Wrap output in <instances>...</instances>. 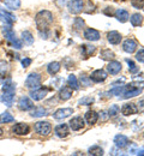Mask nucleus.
I'll return each instance as SVG.
<instances>
[{
	"instance_id": "f257e3e1",
	"label": "nucleus",
	"mask_w": 144,
	"mask_h": 156,
	"mask_svg": "<svg viewBox=\"0 0 144 156\" xmlns=\"http://www.w3.org/2000/svg\"><path fill=\"white\" fill-rule=\"evenodd\" d=\"M35 23L39 31H47L53 23V13L48 10H42L35 16Z\"/></svg>"
},
{
	"instance_id": "f03ea898",
	"label": "nucleus",
	"mask_w": 144,
	"mask_h": 156,
	"mask_svg": "<svg viewBox=\"0 0 144 156\" xmlns=\"http://www.w3.org/2000/svg\"><path fill=\"white\" fill-rule=\"evenodd\" d=\"M2 91H4V95L1 96L2 102L7 106V107H11L12 103H13V98H15V91H16V84H13L10 79L4 84L2 87Z\"/></svg>"
},
{
	"instance_id": "7ed1b4c3",
	"label": "nucleus",
	"mask_w": 144,
	"mask_h": 156,
	"mask_svg": "<svg viewBox=\"0 0 144 156\" xmlns=\"http://www.w3.org/2000/svg\"><path fill=\"white\" fill-rule=\"evenodd\" d=\"M5 25H6V27L2 28V33H4V35H5V39L7 40L16 49H21L22 42L16 37V34H15L13 30L11 29V25H9V24H5Z\"/></svg>"
},
{
	"instance_id": "20e7f679",
	"label": "nucleus",
	"mask_w": 144,
	"mask_h": 156,
	"mask_svg": "<svg viewBox=\"0 0 144 156\" xmlns=\"http://www.w3.org/2000/svg\"><path fill=\"white\" fill-rule=\"evenodd\" d=\"M142 91H143V85H141V84H127V85H124L123 98H135V96L139 95Z\"/></svg>"
},
{
	"instance_id": "39448f33",
	"label": "nucleus",
	"mask_w": 144,
	"mask_h": 156,
	"mask_svg": "<svg viewBox=\"0 0 144 156\" xmlns=\"http://www.w3.org/2000/svg\"><path fill=\"white\" fill-rule=\"evenodd\" d=\"M25 87L30 90H34V89H37L41 87V76L36 72H33L30 73L26 79H25Z\"/></svg>"
},
{
	"instance_id": "423d86ee",
	"label": "nucleus",
	"mask_w": 144,
	"mask_h": 156,
	"mask_svg": "<svg viewBox=\"0 0 144 156\" xmlns=\"http://www.w3.org/2000/svg\"><path fill=\"white\" fill-rule=\"evenodd\" d=\"M35 131L41 136H48L52 131V125L48 121H39L35 124Z\"/></svg>"
},
{
	"instance_id": "0eeeda50",
	"label": "nucleus",
	"mask_w": 144,
	"mask_h": 156,
	"mask_svg": "<svg viewBox=\"0 0 144 156\" xmlns=\"http://www.w3.org/2000/svg\"><path fill=\"white\" fill-rule=\"evenodd\" d=\"M67 9L71 13L78 15L84 9V2H83V0H70L67 4Z\"/></svg>"
},
{
	"instance_id": "6e6552de",
	"label": "nucleus",
	"mask_w": 144,
	"mask_h": 156,
	"mask_svg": "<svg viewBox=\"0 0 144 156\" xmlns=\"http://www.w3.org/2000/svg\"><path fill=\"white\" fill-rule=\"evenodd\" d=\"M12 131L13 133H16L17 136H25L30 132V127L28 124L25 122H19V124H16L13 127H12Z\"/></svg>"
},
{
	"instance_id": "1a4fd4ad",
	"label": "nucleus",
	"mask_w": 144,
	"mask_h": 156,
	"mask_svg": "<svg viewBox=\"0 0 144 156\" xmlns=\"http://www.w3.org/2000/svg\"><path fill=\"white\" fill-rule=\"evenodd\" d=\"M138 112V107L135 103H125L121 107V114L125 117H130V115H135Z\"/></svg>"
},
{
	"instance_id": "9d476101",
	"label": "nucleus",
	"mask_w": 144,
	"mask_h": 156,
	"mask_svg": "<svg viewBox=\"0 0 144 156\" xmlns=\"http://www.w3.org/2000/svg\"><path fill=\"white\" fill-rule=\"evenodd\" d=\"M48 94V89H43V88H37V89H34L30 91V98H33L34 101H41L46 98V95Z\"/></svg>"
},
{
	"instance_id": "9b49d317",
	"label": "nucleus",
	"mask_w": 144,
	"mask_h": 156,
	"mask_svg": "<svg viewBox=\"0 0 144 156\" xmlns=\"http://www.w3.org/2000/svg\"><path fill=\"white\" fill-rule=\"evenodd\" d=\"M18 108L21 111H30L34 108V102L26 96H22L18 101Z\"/></svg>"
},
{
	"instance_id": "f8f14e48",
	"label": "nucleus",
	"mask_w": 144,
	"mask_h": 156,
	"mask_svg": "<svg viewBox=\"0 0 144 156\" xmlns=\"http://www.w3.org/2000/svg\"><path fill=\"white\" fill-rule=\"evenodd\" d=\"M108 77V75H107V72L102 70V69H99V70H95L93 73H91V76H90V79L93 80V82H96V83H101L103 80H106V78Z\"/></svg>"
},
{
	"instance_id": "ddd939ff",
	"label": "nucleus",
	"mask_w": 144,
	"mask_h": 156,
	"mask_svg": "<svg viewBox=\"0 0 144 156\" xmlns=\"http://www.w3.org/2000/svg\"><path fill=\"white\" fill-rule=\"evenodd\" d=\"M137 47H138V44H137L136 40H133V39H127L126 41H124V43H123L124 52L130 53V54L133 53V52H136Z\"/></svg>"
},
{
	"instance_id": "4468645a",
	"label": "nucleus",
	"mask_w": 144,
	"mask_h": 156,
	"mask_svg": "<svg viewBox=\"0 0 144 156\" xmlns=\"http://www.w3.org/2000/svg\"><path fill=\"white\" fill-rule=\"evenodd\" d=\"M70 127H71V130L72 131H79L81 129L84 127V119L81 117H75L72 118L71 120H70Z\"/></svg>"
},
{
	"instance_id": "2eb2a0df",
	"label": "nucleus",
	"mask_w": 144,
	"mask_h": 156,
	"mask_svg": "<svg viewBox=\"0 0 144 156\" xmlns=\"http://www.w3.org/2000/svg\"><path fill=\"white\" fill-rule=\"evenodd\" d=\"M107 71H108V73H111V75H118V73L121 71V64H120L119 61L112 60V61H109V64L107 65Z\"/></svg>"
},
{
	"instance_id": "dca6fc26",
	"label": "nucleus",
	"mask_w": 144,
	"mask_h": 156,
	"mask_svg": "<svg viewBox=\"0 0 144 156\" xmlns=\"http://www.w3.org/2000/svg\"><path fill=\"white\" fill-rule=\"evenodd\" d=\"M72 113H73L72 108H60V109L55 111L53 117L55 118L57 120H61V119H65V118H68Z\"/></svg>"
},
{
	"instance_id": "f3484780",
	"label": "nucleus",
	"mask_w": 144,
	"mask_h": 156,
	"mask_svg": "<svg viewBox=\"0 0 144 156\" xmlns=\"http://www.w3.org/2000/svg\"><path fill=\"white\" fill-rule=\"evenodd\" d=\"M84 37L89 41H99L100 40V31H97L96 29H86L84 31Z\"/></svg>"
},
{
	"instance_id": "a211bd4d",
	"label": "nucleus",
	"mask_w": 144,
	"mask_h": 156,
	"mask_svg": "<svg viewBox=\"0 0 144 156\" xmlns=\"http://www.w3.org/2000/svg\"><path fill=\"white\" fill-rule=\"evenodd\" d=\"M68 133H70V129L67 124H60L55 127V135L59 138H65L68 136Z\"/></svg>"
},
{
	"instance_id": "6ab92c4d",
	"label": "nucleus",
	"mask_w": 144,
	"mask_h": 156,
	"mask_svg": "<svg viewBox=\"0 0 144 156\" xmlns=\"http://www.w3.org/2000/svg\"><path fill=\"white\" fill-rule=\"evenodd\" d=\"M0 20L4 22L5 24L12 25V23L16 20V17L12 13H10V12H6L4 10H0Z\"/></svg>"
},
{
	"instance_id": "aec40b11",
	"label": "nucleus",
	"mask_w": 144,
	"mask_h": 156,
	"mask_svg": "<svg viewBox=\"0 0 144 156\" xmlns=\"http://www.w3.org/2000/svg\"><path fill=\"white\" fill-rule=\"evenodd\" d=\"M128 138L126 136H124V135H117V136L114 137V144H115V147L117 148H125V147H127L128 145Z\"/></svg>"
},
{
	"instance_id": "412c9836",
	"label": "nucleus",
	"mask_w": 144,
	"mask_h": 156,
	"mask_svg": "<svg viewBox=\"0 0 144 156\" xmlns=\"http://www.w3.org/2000/svg\"><path fill=\"white\" fill-rule=\"evenodd\" d=\"M121 39H123L121 35H120L118 31H115V30L109 31V33L107 34V40H108V42L112 43V44H119Z\"/></svg>"
},
{
	"instance_id": "4be33fe9",
	"label": "nucleus",
	"mask_w": 144,
	"mask_h": 156,
	"mask_svg": "<svg viewBox=\"0 0 144 156\" xmlns=\"http://www.w3.org/2000/svg\"><path fill=\"white\" fill-rule=\"evenodd\" d=\"M96 51V47L93 46V44H82L81 46V52H82V55L84 58H89L91 54H94Z\"/></svg>"
},
{
	"instance_id": "5701e85b",
	"label": "nucleus",
	"mask_w": 144,
	"mask_h": 156,
	"mask_svg": "<svg viewBox=\"0 0 144 156\" xmlns=\"http://www.w3.org/2000/svg\"><path fill=\"white\" fill-rule=\"evenodd\" d=\"M114 16H115V18L119 20L120 23H125V22H127L128 18H130L128 12H127L126 10H123V9L117 10V11L114 12Z\"/></svg>"
},
{
	"instance_id": "b1692460",
	"label": "nucleus",
	"mask_w": 144,
	"mask_h": 156,
	"mask_svg": "<svg viewBox=\"0 0 144 156\" xmlns=\"http://www.w3.org/2000/svg\"><path fill=\"white\" fill-rule=\"evenodd\" d=\"M97 119H99V114H97L95 111H88V112L85 113V121H86L89 125L96 124Z\"/></svg>"
},
{
	"instance_id": "393cba45",
	"label": "nucleus",
	"mask_w": 144,
	"mask_h": 156,
	"mask_svg": "<svg viewBox=\"0 0 144 156\" xmlns=\"http://www.w3.org/2000/svg\"><path fill=\"white\" fill-rule=\"evenodd\" d=\"M60 62H58V61H53V62H49L48 64V66H47V72L49 73V75H52V76H54V75H57L59 71H60Z\"/></svg>"
},
{
	"instance_id": "a878e982",
	"label": "nucleus",
	"mask_w": 144,
	"mask_h": 156,
	"mask_svg": "<svg viewBox=\"0 0 144 156\" xmlns=\"http://www.w3.org/2000/svg\"><path fill=\"white\" fill-rule=\"evenodd\" d=\"M72 96V89L70 87H64L60 89L59 91V98L62 101H67L68 98H71Z\"/></svg>"
},
{
	"instance_id": "bb28decb",
	"label": "nucleus",
	"mask_w": 144,
	"mask_h": 156,
	"mask_svg": "<svg viewBox=\"0 0 144 156\" xmlns=\"http://www.w3.org/2000/svg\"><path fill=\"white\" fill-rule=\"evenodd\" d=\"M128 20H130L131 24H132L133 27H139V25H142V23H143V17H142V15H139V13H133Z\"/></svg>"
},
{
	"instance_id": "cd10ccee",
	"label": "nucleus",
	"mask_w": 144,
	"mask_h": 156,
	"mask_svg": "<svg viewBox=\"0 0 144 156\" xmlns=\"http://www.w3.org/2000/svg\"><path fill=\"white\" fill-rule=\"evenodd\" d=\"M5 6L11 10H18L21 7V0H2Z\"/></svg>"
},
{
	"instance_id": "c85d7f7f",
	"label": "nucleus",
	"mask_w": 144,
	"mask_h": 156,
	"mask_svg": "<svg viewBox=\"0 0 144 156\" xmlns=\"http://www.w3.org/2000/svg\"><path fill=\"white\" fill-rule=\"evenodd\" d=\"M22 40H23V42H24L25 44H28V46H31V44L34 43V36H33L31 33L28 31V30H25V31L22 33Z\"/></svg>"
},
{
	"instance_id": "c756f323",
	"label": "nucleus",
	"mask_w": 144,
	"mask_h": 156,
	"mask_svg": "<svg viewBox=\"0 0 144 156\" xmlns=\"http://www.w3.org/2000/svg\"><path fill=\"white\" fill-rule=\"evenodd\" d=\"M67 83H68V87L72 89V90H78L79 89V84H78V80L75 75H70L67 78Z\"/></svg>"
},
{
	"instance_id": "7c9ffc66",
	"label": "nucleus",
	"mask_w": 144,
	"mask_h": 156,
	"mask_svg": "<svg viewBox=\"0 0 144 156\" xmlns=\"http://www.w3.org/2000/svg\"><path fill=\"white\" fill-rule=\"evenodd\" d=\"M9 72V64L5 60H0V79H4Z\"/></svg>"
},
{
	"instance_id": "2f4dec72",
	"label": "nucleus",
	"mask_w": 144,
	"mask_h": 156,
	"mask_svg": "<svg viewBox=\"0 0 144 156\" xmlns=\"http://www.w3.org/2000/svg\"><path fill=\"white\" fill-rule=\"evenodd\" d=\"M30 115H31V117H34V118L43 117V115H47V111H46L43 107H36V108H34V109L31 111Z\"/></svg>"
},
{
	"instance_id": "473e14b6",
	"label": "nucleus",
	"mask_w": 144,
	"mask_h": 156,
	"mask_svg": "<svg viewBox=\"0 0 144 156\" xmlns=\"http://www.w3.org/2000/svg\"><path fill=\"white\" fill-rule=\"evenodd\" d=\"M88 154L93 156H102L103 155V149L99 145H94L91 148H89L88 150Z\"/></svg>"
},
{
	"instance_id": "72a5a7b5",
	"label": "nucleus",
	"mask_w": 144,
	"mask_h": 156,
	"mask_svg": "<svg viewBox=\"0 0 144 156\" xmlns=\"http://www.w3.org/2000/svg\"><path fill=\"white\" fill-rule=\"evenodd\" d=\"M100 57H101L102 60H113V59L115 58V54L111 49H104V51L101 52Z\"/></svg>"
},
{
	"instance_id": "f704fd0d",
	"label": "nucleus",
	"mask_w": 144,
	"mask_h": 156,
	"mask_svg": "<svg viewBox=\"0 0 144 156\" xmlns=\"http://www.w3.org/2000/svg\"><path fill=\"white\" fill-rule=\"evenodd\" d=\"M12 121H15V118L12 117L9 112H5V113L1 114V117H0V122L6 124V122H12Z\"/></svg>"
},
{
	"instance_id": "c9c22d12",
	"label": "nucleus",
	"mask_w": 144,
	"mask_h": 156,
	"mask_svg": "<svg viewBox=\"0 0 144 156\" xmlns=\"http://www.w3.org/2000/svg\"><path fill=\"white\" fill-rule=\"evenodd\" d=\"M125 61L128 64V71H130L132 75L138 72V70H139V69H138V66L135 64V61H132V60H130V59H126Z\"/></svg>"
},
{
	"instance_id": "e433bc0d",
	"label": "nucleus",
	"mask_w": 144,
	"mask_h": 156,
	"mask_svg": "<svg viewBox=\"0 0 144 156\" xmlns=\"http://www.w3.org/2000/svg\"><path fill=\"white\" fill-rule=\"evenodd\" d=\"M95 102V98H83L79 100V105H84V106H90L91 103Z\"/></svg>"
},
{
	"instance_id": "4c0bfd02",
	"label": "nucleus",
	"mask_w": 144,
	"mask_h": 156,
	"mask_svg": "<svg viewBox=\"0 0 144 156\" xmlns=\"http://www.w3.org/2000/svg\"><path fill=\"white\" fill-rule=\"evenodd\" d=\"M79 80H81L82 85H84V87H89V85L91 84V79H90V77H88V76H85V75H82L81 78H79Z\"/></svg>"
},
{
	"instance_id": "58836bf2",
	"label": "nucleus",
	"mask_w": 144,
	"mask_h": 156,
	"mask_svg": "<svg viewBox=\"0 0 144 156\" xmlns=\"http://www.w3.org/2000/svg\"><path fill=\"white\" fill-rule=\"evenodd\" d=\"M119 107L117 106V105H113L112 107H111V109L108 111V114H109V117H115L118 113H119Z\"/></svg>"
},
{
	"instance_id": "ea45409f",
	"label": "nucleus",
	"mask_w": 144,
	"mask_h": 156,
	"mask_svg": "<svg viewBox=\"0 0 144 156\" xmlns=\"http://www.w3.org/2000/svg\"><path fill=\"white\" fill-rule=\"evenodd\" d=\"M131 5L136 9H143L144 0H131Z\"/></svg>"
},
{
	"instance_id": "a19ab883",
	"label": "nucleus",
	"mask_w": 144,
	"mask_h": 156,
	"mask_svg": "<svg viewBox=\"0 0 144 156\" xmlns=\"http://www.w3.org/2000/svg\"><path fill=\"white\" fill-rule=\"evenodd\" d=\"M123 91H124V85H120V87H117V88L112 89V90H111V94L120 96V95H123Z\"/></svg>"
},
{
	"instance_id": "79ce46f5",
	"label": "nucleus",
	"mask_w": 144,
	"mask_h": 156,
	"mask_svg": "<svg viewBox=\"0 0 144 156\" xmlns=\"http://www.w3.org/2000/svg\"><path fill=\"white\" fill-rule=\"evenodd\" d=\"M83 27H84V20L82 18H76L75 20V28L77 30H81Z\"/></svg>"
},
{
	"instance_id": "37998d69",
	"label": "nucleus",
	"mask_w": 144,
	"mask_h": 156,
	"mask_svg": "<svg viewBox=\"0 0 144 156\" xmlns=\"http://www.w3.org/2000/svg\"><path fill=\"white\" fill-rule=\"evenodd\" d=\"M136 59H137L139 62H144V49H139V51L136 53Z\"/></svg>"
},
{
	"instance_id": "c03bdc74",
	"label": "nucleus",
	"mask_w": 144,
	"mask_h": 156,
	"mask_svg": "<svg viewBox=\"0 0 144 156\" xmlns=\"http://www.w3.org/2000/svg\"><path fill=\"white\" fill-rule=\"evenodd\" d=\"M100 118H101V120H102V121H107L111 117H109L108 112H106V111H101V112H100Z\"/></svg>"
},
{
	"instance_id": "a18cd8bd",
	"label": "nucleus",
	"mask_w": 144,
	"mask_h": 156,
	"mask_svg": "<svg viewBox=\"0 0 144 156\" xmlns=\"http://www.w3.org/2000/svg\"><path fill=\"white\" fill-rule=\"evenodd\" d=\"M30 64H31V59L25 58V59H23V60H22V65H23V67H24V69H26Z\"/></svg>"
},
{
	"instance_id": "49530a36",
	"label": "nucleus",
	"mask_w": 144,
	"mask_h": 156,
	"mask_svg": "<svg viewBox=\"0 0 144 156\" xmlns=\"http://www.w3.org/2000/svg\"><path fill=\"white\" fill-rule=\"evenodd\" d=\"M55 4H57L59 7H62V6L66 4V0H55Z\"/></svg>"
},
{
	"instance_id": "de8ad7c7",
	"label": "nucleus",
	"mask_w": 144,
	"mask_h": 156,
	"mask_svg": "<svg viewBox=\"0 0 144 156\" xmlns=\"http://www.w3.org/2000/svg\"><path fill=\"white\" fill-rule=\"evenodd\" d=\"M104 13H106V15H108V16H109V15H111V16H112V15H114V12L112 11V9H111V11H109V7H107V10H104Z\"/></svg>"
},
{
	"instance_id": "09e8293b",
	"label": "nucleus",
	"mask_w": 144,
	"mask_h": 156,
	"mask_svg": "<svg viewBox=\"0 0 144 156\" xmlns=\"http://www.w3.org/2000/svg\"><path fill=\"white\" fill-rule=\"evenodd\" d=\"M138 109H141V111H144V98L139 101V108H138Z\"/></svg>"
},
{
	"instance_id": "8fccbe9b",
	"label": "nucleus",
	"mask_w": 144,
	"mask_h": 156,
	"mask_svg": "<svg viewBox=\"0 0 144 156\" xmlns=\"http://www.w3.org/2000/svg\"><path fill=\"white\" fill-rule=\"evenodd\" d=\"M133 79L135 80H144V73H141V77H136V76H133Z\"/></svg>"
},
{
	"instance_id": "3c124183",
	"label": "nucleus",
	"mask_w": 144,
	"mask_h": 156,
	"mask_svg": "<svg viewBox=\"0 0 144 156\" xmlns=\"http://www.w3.org/2000/svg\"><path fill=\"white\" fill-rule=\"evenodd\" d=\"M135 154H137V155H144V149H141V150H137Z\"/></svg>"
},
{
	"instance_id": "603ef678",
	"label": "nucleus",
	"mask_w": 144,
	"mask_h": 156,
	"mask_svg": "<svg viewBox=\"0 0 144 156\" xmlns=\"http://www.w3.org/2000/svg\"><path fill=\"white\" fill-rule=\"evenodd\" d=\"M2 133H4V131H2V129H1V127H0V137L2 136Z\"/></svg>"
},
{
	"instance_id": "864d4df0",
	"label": "nucleus",
	"mask_w": 144,
	"mask_h": 156,
	"mask_svg": "<svg viewBox=\"0 0 144 156\" xmlns=\"http://www.w3.org/2000/svg\"><path fill=\"white\" fill-rule=\"evenodd\" d=\"M0 100H1V98H0Z\"/></svg>"
}]
</instances>
